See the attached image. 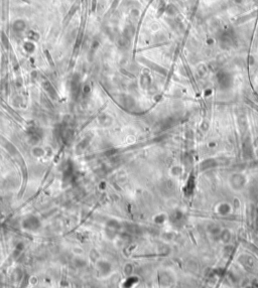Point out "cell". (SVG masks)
Segmentation results:
<instances>
[{
    "label": "cell",
    "instance_id": "cell-4",
    "mask_svg": "<svg viewBox=\"0 0 258 288\" xmlns=\"http://www.w3.org/2000/svg\"><path fill=\"white\" fill-rule=\"evenodd\" d=\"M241 263H243L246 267H252L253 266V260H252L250 257H247V256L241 257Z\"/></svg>",
    "mask_w": 258,
    "mask_h": 288
},
{
    "label": "cell",
    "instance_id": "cell-5",
    "mask_svg": "<svg viewBox=\"0 0 258 288\" xmlns=\"http://www.w3.org/2000/svg\"><path fill=\"white\" fill-rule=\"evenodd\" d=\"M34 152H35V154H36L35 156H43V154H45V151H43L41 148H37V147H36V149H34Z\"/></svg>",
    "mask_w": 258,
    "mask_h": 288
},
{
    "label": "cell",
    "instance_id": "cell-3",
    "mask_svg": "<svg viewBox=\"0 0 258 288\" xmlns=\"http://www.w3.org/2000/svg\"><path fill=\"white\" fill-rule=\"evenodd\" d=\"M244 184V177L240 174H236L232 177V184L233 186H235V188H239L240 186H242Z\"/></svg>",
    "mask_w": 258,
    "mask_h": 288
},
{
    "label": "cell",
    "instance_id": "cell-1",
    "mask_svg": "<svg viewBox=\"0 0 258 288\" xmlns=\"http://www.w3.org/2000/svg\"><path fill=\"white\" fill-rule=\"evenodd\" d=\"M217 78L218 83L222 89H227L232 85V78L228 73H219Z\"/></svg>",
    "mask_w": 258,
    "mask_h": 288
},
{
    "label": "cell",
    "instance_id": "cell-2",
    "mask_svg": "<svg viewBox=\"0 0 258 288\" xmlns=\"http://www.w3.org/2000/svg\"><path fill=\"white\" fill-rule=\"evenodd\" d=\"M39 226V223L37 221V219L35 218H29L27 220L24 221L23 223V227L25 229H37V227Z\"/></svg>",
    "mask_w": 258,
    "mask_h": 288
}]
</instances>
